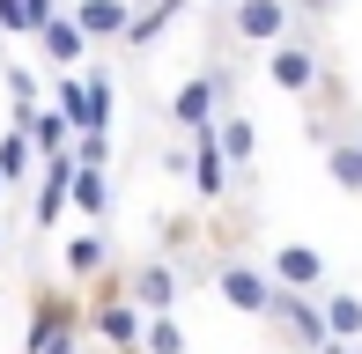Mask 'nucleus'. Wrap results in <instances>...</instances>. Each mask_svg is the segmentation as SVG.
Instances as JSON below:
<instances>
[{
	"instance_id": "nucleus-1",
	"label": "nucleus",
	"mask_w": 362,
	"mask_h": 354,
	"mask_svg": "<svg viewBox=\"0 0 362 354\" xmlns=\"http://www.w3.org/2000/svg\"><path fill=\"white\" fill-rule=\"evenodd\" d=\"M81 332H89V303L59 281L30 288V325H23V354H81Z\"/></svg>"
},
{
	"instance_id": "nucleus-2",
	"label": "nucleus",
	"mask_w": 362,
	"mask_h": 354,
	"mask_svg": "<svg viewBox=\"0 0 362 354\" xmlns=\"http://www.w3.org/2000/svg\"><path fill=\"white\" fill-rule=\"evenodd\" d=\"M207 281H215V303H222L229 317H259V325H267L274 303H281L274 273L259 266V259H244V251H215V259H207Z\"/></svg>"
},
{
	"instance_id": "nucleus-3",
	"label": "nucleus",
	"mask_w": 362,
	"mask_h": 354,
	"mask_svg": "<svg viewBox=\"0 0 362 354\" xmlns=\"http://www.w3.org/2000/svg\"><path fill=\"white\" fill-rule=\"evenodd\" d=\"M259 74H267L281 96H296V104H318V89L333 82V59H325V44L310 37V23H303L296 37H281L267 59H259Z\"/></svg>"
},
{
	"instance_id": "nucleus-4",
	"label": "nucleus",
	"mask_w": 362,
	"mask_h": 354,
	"mask_svg": "<svg viewBox=\"0 0 362 354\" xmlns=\"http://www.w3.org/2000/svg\"><path fill=\"white\" fill-rule=\"evenodd\" d=\"M215 23H222V37L237 44V52H259V59H267L281 37L303 30V15H296V0H244V8L215 15Z\"/></svg>"
},
{
	"instance_id": "nucleus-5",
	"label": "nucleus",
	"mask_w": 362,
	"mask_h": 354,
	"mask_svg": "<svg viewBox=\"0 0 362 354\" xmlns=\"http://www.w3.org/2000/svg\"><path fill=\"white\" fill-rule=\"evenodd\" d=\"M126 295H134L148 317H170L177 303H185V266L163 259V251H148V259H126Z\"/></svg>"
},
{
	"instance_id": "nucleus-6",
	"label": "nucleus",
	"mask_w": 362,
	"mask_h": 354,
	"mask_svg": "<svg viewBox=\"0 0 362 354\" xmlns=\"http://www.w3.org/2000/svg\"><path fill=\"white\" fill-rule=\"evenodd\" d=\"M267 273H274V288H288V295H325V288H333L325 251L318 244H296V236H281V244L267 251Z\"/></svg>"
},
{
	"instance_id": "nucleus-7",
	"label": "nucleus",
	"mask_w": 362,
	"mask_h": 354,
	"mask_svg": "<svg viewBox=\"0 0 362 354\" xmlns=\"http://www.w3.org/2000/svg\"><path fill=\"white\" fill-rule=\"evenodd\" d=\"M222 89H229V67H222V74H215V67L185 74L177 96H170V126H177V133H207V126L222 118Z\"/></svg>"
},
{
	"instance_id": "nucleus-8",
	"label": "nucleus",
	"mask_w": 362,
	"mask_h": 354,
	"mask_svg": "<svg viewBox=\"0 0 362 354\" xmlns=\"http://www.w3.org/2000/svg\"><path fill=\"white\" fill-rule=\"evenodd\" d=\"M274 340H288V354H318L325 340H333V332H325V303L318 295H288L281 288V303H274Z\"/></svg>"
},
{
	"instance_id": "nucleus-9",
	"label": "nucleus",
	"mask_w": 362,
	"mask_h": 354,
	"mask_svg": "<svg viewBox=\"0 0 362 354\" xmlns=\"http://www.w3.org/2000/svg\"><path fill=\"white\" fill-rule=\"evenodd\" d=\"M192 177V207H222L229 200V185H237V170H229V155H222V133L207 126V133H192V163H185Z\"/></svg>"
},
{
	"instance_id": "nucleus-10",
	"label": "nucleus",
	"mask_w": 362,
	"mask_h": 354,
	"mask_svg": "<svg viewBox=\"0 0 362 354\" xmlns=\"http://www.w3.org/2000/svg\"><path fill=\"white\" fill-rule=\"evenodd\" d=\"M30 44H37V67H45V74H81V67L96 59V44L81 37V23H74L67 8H59V15H52V23H45Z\"/></svg>"
},
{
	"instance_id": "nucleus-11",
	"label": "nucleus",
	"mask_w": 362,
	"mask_h": 354,
	"mask_svg": "<svg viewBox=\"0 0 362 354\" xmlns=\"http://www.w3.org/2000/svg\"><path fill=\"white\" fill-rule=\"evenodd\" d=\"M74 177H81V163L74 155H52V163L37 170V192H30V229H59V214L74 207Z\"/></svg>"
},
{
	"instance_id": "nucleus-12",
	"label": "nucleus",
	"mask_w": 362,
	"mask_h": 354,
	"mask_svg": "<svg viewBox=\"0 0 362 354\" xmlns=\"http://www.w3.org/2000/svg\"><path fill=\"white\" fill-rule=\"evenodd\" d=\"M67 15L81 23V37H89V44H126L141 0H67Z\"/></svg>"
},
{
	"instance_id": "nucleus-13",
	"label": "nucleus",
	"mask_w": 362,
	"mask_h": 354,
	"mask_svg": "<svg viewBox=\"0 0 362 354\" xmlns=\"http://www.w3.org/2000/svg\"><path fill=\"white\" fill-rule=\"evenodd\" d=\"M215 133H222V155H229V170H237V185H252V170H259V126H252V111L229 104L215 118Z\"/></svg>"
},
{
	"instance_id": "nucleus-14",
	"label": "nucleus",
	"mask_w": 362,
	"mask_h": 354,
	"mask_svg": "<svg viewBox=\"0 0 362 354\" xmlns=\"http://www.w3.org/2000/svg\"><path fill=\"white\" fill-rule=\"evenodd\" d=\"M59 266H67V281H96V273H111V266H119V259H111V229H89V221H81V236L59 244Z\"/></svg>"
},
{
	"instance_id": "nucleus-15",
	"label": "nucleus",
	"mask_w": 362,
	"mask_h": 354,
	"mask_svg": "<svg viewBox=\"0 0 362 354\" xmlns=\"http://www.w3.org/2000/svg\"><path fill=\"white\" fill-rule=\"evenodd\" d=\"M15 126H23V133L37 140V155H45V163H52V155H74V133H81V126H74L59 104H37L30 118H15Z\"/></svg>"
},
{
	"instance_id": "nucleus-16",
	"label": "nucleus",
	"mask_w": 362,
	"mask_h": 354,
	"mask_svg": "<svg viewBox=\"0 0 362 354\" xmlns=\"http://www.w3.org/2000/svg\"><path fill=\"white\" fill-rule=\"evenodd\" d=\"M177 15H185V0H141L134 30H126V52H148V44H163L177 30Z\"/></svg>"
},
{
	"instance_id": "nucleus-17",
	"label": "nucleus",
	"mask_w": 362,
	"mask_h": 354,
	"mask_svg": "<svg viewBox=\"0 0 362 354\" xmlns=\"http://www.w3.org/2000/svg\"><path fill=\"white\" fill-rule=\"evenodd\" d=\"M325 177H333L348 200H362V140H355V126L325 140Z\"/></svg>"
},
{
	"instance_id": "nucleus-18",
	"label": "nucleus",
	"mask_w": 362,
	"mask_h": 354,
	"mask_svg": "<svg viewBox=\"0 0 362 354\" xmlns=\"http://www.w3.org/2000/svg\"><path fill=\"white\" fill-rule=\"evenodd\" d=\"M0 89H8V126L37 111V59H0Z\"/></svg>"
},
{
	"instance_id": "nucleus-19",
	"label": "nucleus",
	"mask_w": 362,
	"mask_h": 354,
	"mask_svg": "<svg viewBox=\"0 0 362 354\" xmlns=\"http://www.w3.org/2000/svg\"><path fill=\"white\" fill-rule=\"evenodd\" d=\"M74 214L89 221V229H111V177L104 170H81L74 177Z\"/></svg>"
},
{
	"instance_id": "nucleus-20",
	"label": "nucleus",
	"mask_w": 362,
	"mask_h": 354,
	"mask_svg": "<svg viewBox=\"0 0 362 354\" xmlns=\"http://www.w3.org/2000/svg\"><path fill=\"white\" fill-rule=\"evenodd\" d=\"M325 332L333 340H348V347H362V295H348V288H325Z\"/></svg>"
},
{
	"instance_id": "nucleus-21",
	"label": "nucleus",
	"mask_w": 362,
	"mask_h": 354,
	"mask_svg": "<svg viewBox=\"0 0 362 354\" xmlns=\"http://www.w3.org/2000/svg\"><path fill=\"white\" fill-rule=\"evenodd\" d=\"M0 170H8L15 185H30V177L45 170V155H37V140H30L23 126H8V133H0Z\"/></svg>"
},
{
	"instance_id": "nucleus-22",
	"label": "nucleus",
	"mask_w": 362,
	"mask_h": 354,
	"mask_svg": "<svg viewBox=\"0 0 362 354\" xmlns=\"http://www.w3.org/2000/svg\"><path fill=\"white\" fill-rule=\"evenodd\" d=\"M141 354H192V332H185V317H148V340H141Z\"/></svg>"
},
{
	"instance_id": "nucleus-23",
	"label": "nucleus",
	"mask_w": 362,
	"mask_h": 354,
	"mask_svg": "<svg viewBox=\"0 0 362 354\" xmlns=\"http://www.w3.org/2000/svg\"><path fill=\"white\" fill-rule=\"evenodd\" d=\"M52 104L81 126V118H89V82H81V74H59V82H52Z\"/></svg>"
},
{
	"instance_id": "nucleus-24",
	"label": "nucleus",
	"mask_w": 362,
	"mask_h": 354,
	"mask_svg": "<svg viewBox=\"0 0 362 354\" xmlns=\"http://www.w3.org/2000/svg\"><path fill=\"white\" fill-rule=\"evenodd\" d=\"M74 163L81 170H111V133H74Z\"/></svg>"
},
{
	"instance_id": "nucleus-25",
	"label": "nucleus",
	"mask_w": 362,
	"mask_h": 354,
	"mask_svg": "<svg viewBox=\"0 0 362 354\" xmlns=\"http://www.w3.org/2000/svg\"><path fill=\"white\" fill-rule=\"evenodd\" d=\"M333 8H340V0H296V15H303V23H325Z\"/></svg>"
},
{
	"instance_id": "nucleus-26",
	"label": "nucleus",
	"mask_w": 362,
	"mask_h": 354,
	"mask_svg": "<svg viewBox=\"0 0 362 354\" xmlns=\"http://www.w3.org/2000/svg\"><path fill=\"white\" fill-rule=\"evenodd\" d=\"M318 354H362V347H348V340H325V347H318Z\"/></svg>"
},
{
	"instance_id": "nucleus-27",
	"label": "nucleus",
	"mask_w": 362,
	"mask_h": 354,
	"mask_svg": "<svg viewBox=\"0 0 362 354\" xmlns=\"http://www.w3.org/2000/svg\"><path fill=\"white\" fill-rule=\"evenodd\" d=\"M207 8H215V15H229V8H244V0H207Z\"/></svg>"
},
{
	"instance_id": "nucleus-28",
	"label": "nucleus",
	"mask_w": 362,
	"mask_h": 354,
	"mask_svg": "<svg viewBox=\"0 0 362 354\" xmlns=\"http://www.w3.org/2000/svg\"><path fill=\"white\" fill-rule=\"evenodd\" d=\"M8 192H15V177H8V170H0V200H8Z\"/></svg>"
},
{
	"instance_id": "nucleus-29",
	"label": "nucleus",
	"mask_w": 362,
	"mask_h": 354,
	"mask_svg": "<svg viewBox=\"0 0 362 354\" xmlns=\"http://www.w3.org/2000/svg\"><path fill=\"white\" fill-rule=\"evenodd\" d=\"M355 140H362V118H355Z\"/></svg>"
},
{
	"instance_id": "nucleus-30",
	"label": "nucleus",
	"mask_w": 362,
	"mask_h": 354,
	"mask_svg": "<svg viewBox=\"0 0 362 354\" xmlns=\"http://www.w3.org/2000/svg\"><path fill=\"white\" fill-rule=\"evenodd\" d=\"M0 236H8V221H0Z\"/></svg>"
}]
</instances>
